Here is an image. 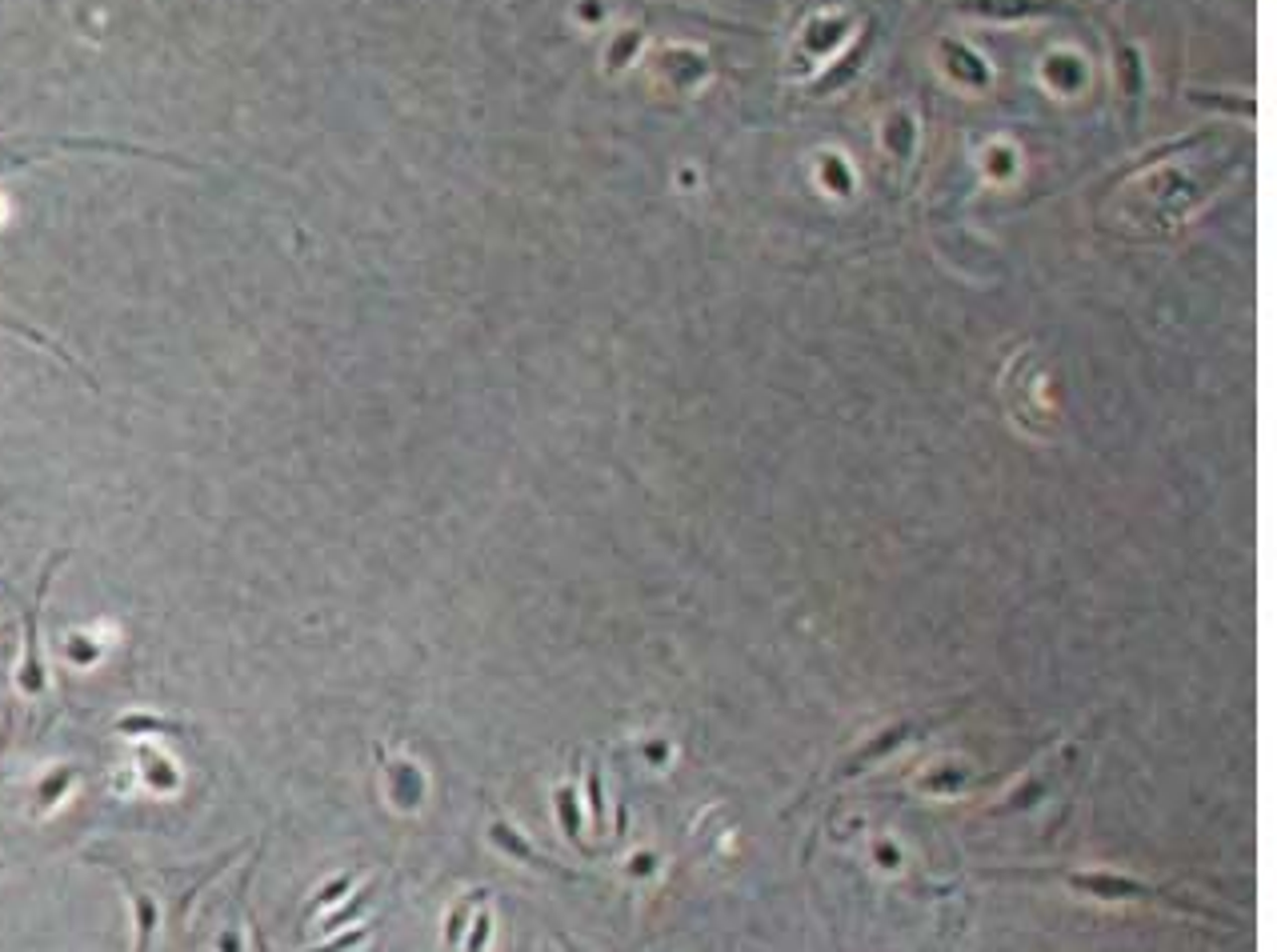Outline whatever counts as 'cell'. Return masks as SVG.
<instances>
[{
    "label": "cell",
    "instance_id": "1",
    "mask_svg": "<svg viewBox=\"0 0 1277 952\" xmlns=\"http://www.w3.org/2000/svg\"><path fill=\"white\" fill-rule=\"evenodd\" d=\"M69 553L61 549V553H53V560L45 564V572H41V580H37V596H33V604H25V665H21V689L37 701V697H45V689H49V677H45V669H41V641H37V616H41V600H45V592H49V580H53V572H57V564L65 560Z\"/></svg>",
    "mask_w": 1277,
    "mask_h": 952
},
{
    "label": "cell",
    "instance_id": "2",
    "mask_svg": "<svg viewBox=\"0 0 1277 952\" xmlns=\"http://www.w3.org/2000/svg\"><path fill=\"white\" fill-rule=\"evenodd\" d=\"M961 13L973 17H993V21H1022V17H1041L1053 13V0H957Z\"/></svg>",
    "mask_w": 1277,
    "mask_h": 952
},
{
    "label": "cell",
    "instance_id": "3",
    "mask_svg": "<svg viewBox=\"0 0 1277 952\" xmlns=\"http://www.w3.org/2000/svg\"><path fill=\"white\" fill-rule=\"evenodd\" d=\"M104 865H112V861H104ZM112 869H116V876L124 880V892H128L132 912H136V948H132V952H149V948H153V932H157V900L132 884V873H128L124 865H112Z\"/></svg>",
    "mask_w": 1277,
    "mask_h": 952
},
{
    "label": "cell",
    "instance_id": "4",
    "mask_svg": "<svg viewBox=\"0 0 1277 952\" xmlns=\"http://www.w3.org/2000/svg\"><path fill=\"white\" fill-rule=\"evenodd\" d=\"M1069 884L1077 888H1089L1097 896H1146V900H1166V904H1178V908H1190L1174 896H1166L1162 888H1150V884H1133V880H1121V876H1101V873H1089V876H1069Z\"/></svg>",
    "mask_w": 1277,
    "mask_h": 952
},
{
    "label": "cell",
    "instance_id": "5",
    "mask_svg": "<svg viewBox=\"0 0 1277 952\" xmlns=\"http://www.w3.org/2000/svg\"><path fill=\"white\" fill-rule=\"evenodd\" d=\"M489 841L501 849V853H509V857H517V861H525V865H533V869H549V873H560V876H573V873H564L557 861H549V857H541L513 825H505V821H493V829H489Z\"/></svg>",
    "mask_w": 1277,
    "mask_h": 952
},
{
    "label": "cell",
    "instance_id": "6",
    "mask_svg": "<svg viewBox=\"0 0 1277 952\" xmlns=\"http://www.w3.org/2000/svg\"><path fill=\"white\" fill-rule=\"evenodd\" d=\"M870 41H874V33H866V37H862V41H858L854 49H849V53L841 57V65H837V73H825V77H821V80L813 84V92H817V96H825V92H833V88H841V84H845L849 77H854V73H858V65H862V57L870 53Z\"/></svg>",
    "mask_w": 1277,
    "mask_h": 952
},
{
    "label": "cell",
    "instance_id": "7",
    "mask_svg": "<svg viewBox=\"0 0 1277 952\" xmlns=\"http://www.w3.org/2000/svg\"><path fill=\"white\" fill-rule=\"evenodd\" d=\"M116 732L124 736H140V732H165V736H177V732H189L181 720H165V716H145V713H128L116 720Z\"/></svg>",
    "mask_w": 1277,
    "mask_h": 952
},
{
    "label": "cell",
    "instance_id": "8",
    "mask_svg": "<svg viewBox=\"0 0 1277 952\" xmlns=\"http://www.w3.org/2000/svg\"><path fill=\"white\" fill-rule=\"evenodd\" d=\"M557 817H560V829H564V837H569V841H577V833H581V821H577V805H573V788H569V784H564V788H557Z\"/></svg>",
    "mask_w": 1277,
    "mask_h": 952
},
{
    "label": "cell",
    "instance_id": "9",
    "mask_svg": "<svg viewBox=\"0 0 1277 952\" xmlns=\"http://www.w3.org/2000/svg\"><path fill=\"white\" fill-rule=\"evenodd\" d=\"M477 900H485V888H481V892H473L469 900H461V904L453 908V916H449V928H445V940H449V948H457V940H461V932H465V920H469V908H473Z\"/></svg>",
    "mask_w": 1277,
    "mask_h": 952
},
{
    "label": "cell",
    "instance_id": "10",
    "mask_svg": "<svg viewBox=\"0 0 1277 952\" xmlns=\"http://www.w3.org/2000/svg\"><path fill=\"white\" fill-rule=\"evenodd\" d=\"M589 805H593V829L605 833V801H601V772L589 764Z\"/></svg>",
    "mask_w": 1277,
    "mask_h": 952
},
{
    "label": "cell",
    "instance_id": "11",
    "mask_svg": "<svg viewBox=\"0 0 1277 952\" xmlns=\"http://www.w3.org/2000/svg\"><path fill=\"white\" fill-rule=\"evenodd\" d=\"M349 884H353V873H345V876H341V880H333V884H329V888H325V892H321V896H317V900H313V904H309V908H305V912H317V908H321V904H329V900H333V896H341V892H345V888H349Z\"/></svg>",
    "mask_w": 1277,
    "mask_h": 952
},
{
    "label": "cell",
    "instance_id": "12",
    "mask_svg": "<svg viewBox=\"0 0 1277 952\" xmlns=\"http://www.w3.org/2000/svg\"><path fill=\"white\" fill-rule=\"evenodd\" d=\"M365 936H369V928H357V932H349V936H337V940H329V944H321V948H313V952H345V948L361 944Z\"/></svg>",
    "mask_w": 1277,
    "mask_h": 952
},
{
    "label": "cell",
    "instance_id": "13",
    "mask_svg": "<svg viewBox=\"0 0 1277 952\" xmlns=\"http://www.w3.org/2000/svg\"><path fill=\"white\" fill-rule=\"evenodd\" d=\"M489 924H493V920H489L485 912H481V916L473 920V936H469V948H465V952H481V948H485V936H489Z\"/></svg>",
    "mask_w": 1277,
    "mask_h": 952
},
{
    "label": "cell",
    "instance_id": "14",
    "mask_svg": "<svg viewBox=\"0 0 1277 952\" xmlns=\"http://www.w3.org/2000/svg\"><path fill=\"white\" fill-rule=\"evenodd\" d=\"M560 948H564V952H577V948H573L569 940H564V936H560Z\"/></svg>",
    "mask_w": 1277,
    "mask_h": 952
}]
</instances>
